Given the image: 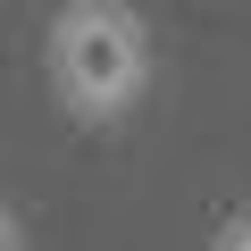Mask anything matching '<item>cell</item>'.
<instances>
[{
	"instance_id": "obj_1",
	"label": "cell",
	"mask_w": 251,
	"mask_h": 251,
	"mask_svg": "<svg viewBox=\"0 0 251 251\" xmlns=\"http://www.w3.org/2000/svg\"><path fill=\"white\" fill-rule=\"evenodd\" d=\"M151 25L134 0H59L42 34V75L75 126H126L151 92Z\"/></svg>"
},
{
	"instance_id": "obj_2",
	"label": "cell",
	"mask_w": 251,
	"mask_h": 251,
	"mask_svg": "<svg viewBox=\"0 0 251 251\" xmlns=\"http://www.w3.org/2000/svg\"><path fill=\"white\" fill-rule=\"evenodd\" d=\"M209 251H251V209H226L218 234H209Z\"/></svg>"
},
{
	"instance_id": "obj_3",
	"label": "cell",
	"mask_w": 251,
	"mask_h": 251,
	"mask_svg": "<svg viewBox=\"0 0 251 251\" xmlns=\"http://www.w3.org/2000/svg\"><path fill=\"white\" fill-rule=\"evenodd\" d=\"M0 251H34V243H25V218H17L9 201H0Z\"/></svg>"
}]
</instances>
